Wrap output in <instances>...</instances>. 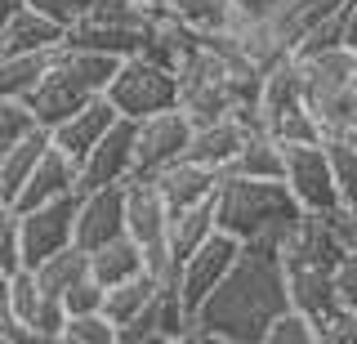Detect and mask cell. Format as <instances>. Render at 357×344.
Here are the masks:
<instances>
[{"instance_id": "cell-1", "label": "cell", "mask_w": 357, "mask_h": 344, "mask_svg": "<svg viewBox=\"0 0 357 344\" xmlns=\"http://www.w3.org/2000/svg\"><path fill=\"white\" fill-rule=\"evenodd\" d=\"M290 304L286 260L277 246H245L232 273L197 308L188 344H264L273 317Z\"/></svg>"}, {"instance_id": "cell-2", "label": "cell", "mask_w": 357, "mask_h": 344, "mask_svg": "<svg viewBox=\"0 0 357 344\" xmlns=\"http://www.w3.org/2000/svg\"><path fill=\"white\" fill-rule=\"evenodd\" d=\"M215 210H219V228H228L245 246H277V250L286 246L290 232L308 215L286 188V179H241V174L219 179Z\"/></svg>"}, {"instance_id": "cell-3", "label": "cell", "mask_w": 357, "mask_h": 344, "mask_svg": "<svg viewBox=\"0 0 357 344\" xmlns=\"http://www.w3.org/2000/svg\"><path fill=\"white\" fill-rule=\"evenodd\" d=\"M304 68V103L317 117L326 139H353L357 130V54L353 50H326L299 59Z\"/></svg>"}, {"instance_id": "cell-4", "label": "cell", "mask_w": 357, "mask_h": 344, "mask_svg": "<svg viewBox=\"0 0 357 344\" xmlns=\"http://www.w3.org/2000/svg\"><path fill=\"white\" fill-rule=\"evenodd\" d=\"M107 98L116 103V112L130 117V121L165 112V107H178V72L148 59V54H130V59H121L116 76H112Z\"/></svg>"}, {"instance_id": "cell-5", "label": "cell", "mask_w": 357, "mask_h": 344, "mask_svg": "<svg viewBox=\"0 0 357 344\" xmlns=\"http://www.w3.org/2000/svg\"><path fill=\"white\" fill-rule=\"evenodd\" d=\"M241 250H245L241 237H232L228 228H215L192 255H188V260H178V282H174V291L183 295V304L192 308V313L210 299V291H215L223 277L232 273V264L241 260Z\"/></svg>"}, {"instance_id": "cell-6", "label": "cell", "mask_w": 357, "mask_h": 344, "mask_svg": "<svg viewBox=\"0 0 357 344\" xmlns=\"http://www.w3.org/2000/svg\"><path fill=\"white\" fill-rule=\"evenodd\" d=\"M286 188L295 193V202L304 210H331L340 202V184H335V165L326 139H304V143H286Z\"/></svg>"}, {"instance_id": "cell-7", "label": "cell", "mask_w": 357, "mask_h": 344, "mask_svg": "<svg viewBox=\"0 0 357 344\" xmlns=\"http://www.w3.org/2000/svg\"><path fill=\"white\" fill-rule=\"evenodd\" d=\"M197 121L183 107H165V112L139 117L134 121V174H156L170 161L188 157Z\"/></svg>"}, {"instance_id": "cell-8", "label": "cell", "mask_w": 357, "mask_h": 344, "mask_svg": "<svg viewBox=\"0 0 357 344\" xmlns=\"http://www.w3.org/2000/svg\"><path fill=\"white\" fill-rule=\"evenodd\" d=\"M94 94H103V90H98V85L89 81V76H85V72L59 50V54H54V63H50V72L40 76V85L31 90L27 103H31V112H36L40 126H45V130H54L63 117H72L76 107L89 103Z\"/></svg>"}, {"instance_id": "cell-9", "label": "cell", "mask_w": 357, "mask_h": 344, "mask_svg": "<svg viewBox=\"0 0 357 344\" xmlns=\"http://www.w3.org/2000/svg\"><path fill=\"white\" fill-rule=\"evenodd\" d=\"M76 202H81V193H67L59 202L22 210V264L27 269H36L45 255L76 241Z\"/></svg>"}, {"instance_id": "cell-10", "label": "cell", "mask_w": 357, "mask_h": 344, "mask_svg": "<svg viewBox=\"0 0 357 344\" xmlns=\"http://www.w3.org/2000/svg\"><path fill=\"white\" fill-rule=\"evenodd\" d=\"M130 174H134V121L121 117L116 126H112L81 161H76V188L89 193V188L126 184Z\"/></svg>"}, {"instance_id": "cell-11", "label": "cell", "mask_w": 357, "mask_h": 344, "mask_svg": "<svg viewBox=\"0 0 357 344\" xmlns=\"http://www.w3.org/2000/svg\"><path fill=\"white\" fill-rule=\"evenodd\" d=\"M126 232L143 250L165 246L170 232V202H165L161 184L152 174H130L126 179Z\"/></svg>"}, {"instance_id": "cell-12", "label": "cell", "mask_w": 357, "mask_h": 344, "mask_svg": "<svg viewBox=\"0 0 357 344\" xmlns=\"http://www.w3.org/2000/svg\"><path fill=\"white\" fill-rule=\"evenodd\" d=\"M126 232V184L89 188L76 202V246L94 250Z\"/></svg>"}, {"instance_id": "cell-13", "label": "cell", "mask_w": 357, "mask_h": 344, "mask_svg": "<svg viewBox=\"0 0 357 344\" xmlns=\"http://www.w3.org/2000/svg\"><path fill=\"white\" fill-rule=\"evenodd\" d=\"M116 121H121L116 103H112L107 94H94V98H89V103H81V107H76L72 117H63L59 126L50 130V139L59 143V148L67 152V157H76V161H81L85 152L94 148V143L103 139L112 126H116Z\"/></svg>"}, {"instance_id": "cell-14", "label": "cell", "mask_w": 357, "mask_h": 344, "mask_svg": "<svg viewBox=\"0 0 357 344\" xmlns=\"http://www.w3.org/2000/svg\"><path fill=\"white\" fill-rule=\"evenodd\" d=\"M67 193H81V188H76V157H67L59 143H50L45 157L36 161V170H31V179L22 184L18 206L31 210V206H45V202H59Z\"/></svg>"}, {"instance_id": "cell-15", "label": "cell", "mask_w": 357, "mask_h": 344, "mask_svg": "<svg viewBox=\"0 0 357 344\" xmlns=\"http://www.w3.org/2000/svg\"><path fill=\"white\" fill-rule=\"evenodd\" d=\"M152 179L161 184V193H165V202H170V210H178V206L210 202V197L219 193V179H223V174L210 170V165H201V161H192V157H178V161L165 165V170H156Z\"/></svg>"}, {"instance_id": "cell-16", "label": "cell", "mask_w": 357, "mask_h": 344, "mask_svg": "<svg viewBox=\"0 0 357 344\" xmlns=\"http://www.w3.org/2000/svg\"><path fill=\"white\" fill-rule=\"evenodd\" d=\"M304 103V68L295 54H286L282 63L264 68V85H259V121L264 130H273L277 117H286L290 107Z\"/></svg>"}, {"instance_id": "cell-17", "label": "cell", "mask_w": 357, "mask_h": 344, "mask_svg": "<svg viewBox=\"0 0 357 344\" xmlns=\"http://www.w3.org/2000/svg\"><path fill=\"white\" fill-rule=\"evenodd\" d=\"M245 135H250V126H241L237 117H219V121H206V126L192 130V143H188V157L210 165V170H228V161L237 157V148L245 143Z\"/></svg>"}, {"instance_id": "cell-18", "label": "cell", "mask_w": 357, "mask_h": 344, "mask_svg": "<svg viewBox=\"0 0 357 344\" xmlns=\"http://www.w3.org/2000/svg\"><path fill=\"white\" fill-rule=\"evenodd\" d=\"M335 264H286V282H290V304L304 308L312 317H326L340 308L335 299V277H331Z\"/></svg>"}, {"instance_id": "cell-19", "label": "cell", "mask_w": 357, "mask_h": 344, "mask_svg": "<svg viewBox=\"0 0 357 344\" xmlns=\"http://www.w3.org/2000/svg\"><path fill=\"white\" fill-rule=\"evenodd\" d=\"M223 174H241V179H282L286 174V143L264 126L250 130Z\"/></svg>"}, {"instance_id": "cell-20", "label": "cell", "mask_w": 357, "mask_h": 344, "mask_svg": "<svg viewBox=\"0 0 357 344\" xmlns=\"http://www.w3.org/2000/svg\"><path fill=\"white\" fill-rule=\"evenodd\" d=\"M9 50H27V54H54L67 45V27L54 23L50 14H40L36 5H22L14 18L5 23Z\"/></svg>"}, {"instance_id": "cell-21", "label": "cell", "mask_w": 357, "mask_h": 344, "mask_svg": "<svg viewBox=\"0 0 357 344\" xmlns=\"http://www.w3.org/2000/svg\"><path fill=\"white\" fill-rule=\"evenodd\" d=\"M143 269H148V250H143L130 232H121V237H112V241L89 250V273L103 286H116V282H126V277L143 273Z\"/></svg>"}, {"instance_id": "cell-22", "label": "cell", "mask_w": 357, "mask_h": 344, "mask_svg": "<svg viewBox=\"0 0 357 344\" xmlns=\"http://www.w3.org/2000/svg\"><path fill=\"white\" fill-rule=\"evenodd\" d=\"M215 228H219L215 197H210V202H197V206H178V210H170V232H165V246H170L174 260H188V255H192Z\"/></svg>"}, {"instance_id": "cell-23", "label": "cell", "mask_w": 357, "mask_h": 344, "mask_svg": "<svg viewBox=\"0 0 357 344\" xmlns=\"http://www.w3.org/2000/svg\"><path fill=\"white\" fill-rule=\"evenodd\" d=\"M50 130H31L22 143H14V148L0 157V197L5 202H18V193H22V184L31 179V170H36V161L45 157V148H50Z\"/></svg>"}, {"instance_id": "cell-24", "label": "cell", "mask_w": 357, "mask_h": 344, "mask_svg": "<svg viewBox=\"0 0 357 344\" xmlns=\"http://www.w3.org/2000/svg\"><path fill=\"white\" fill-rule=\"evenodd\" d=\"M165 291V282L156 277L152 269H143V273H134V277H126V282H116V286H107V299H103V313L116 322H130L134 313H143V308L152 304L156 295Z\"/></svg>"}, {"instance_id": "cell-25", "label": "cell", "mask_w": 357, "mask_h": 344, "mask_svg": "<svg viewBox=\"0 0 357 344\" xmlns=\"http://www.w3.org/2000/svg\"><path fill=\"white\" fill-rule=\"evenodd\" d=\"M59 54V50H54ZM54 54H27V50H5L0 54V98H31L40 76L50 72Z\"/></svg>"}, {"instance_id": "cell-26", "label": "cell", "mask_w": 357, "mask_h": 344, "mask_svg": "<svg viewBox=\"0 0 357 344\" xmlns=\"http://www.w3.org/2000/svg\"><path fill=\"white\" fill-rule=\"evenodd\" d=\"M36 277H40V286H45V295H67L81 277H89V250L85 246H63V250H54V255H45V260L36 264Z\"/></svg>"}, {"instance_id": "cell-27", "label": "cell", "mask_w": 357, "mask_h": 344, "mask_svg": "<svg viewBox=\"0 0 357 344\" xmlns=\"http://www.w3.org/2000/svg\"><path fill=\"white\" fill-rule=\"evenodd\" d=\"M165 14L192 23L197 31H219L232 23V0H165Z\"/></svg>"}, {"instance_id": "cell-28", "label": "cell", "mask_w": 357, "mask_h": 344, "mask_svg": "<svg viewBox=\"0 0 357 344\" xmlns=\"http://www.w3.org/2000/svg\"><path fill=\"white\" fill-rule=\"evenodd\" d=\"M264 344H321L317 317L304 313V308H295V304H286L282 313L273 317V327H268Z\"/></svg>"}, {"instance_id": "cell-29", "label": "cell", "mask_w": 357, "mask_h": 344, "mask_svg": "<svg viewBox=\"0 0 357 344\" xmlns=\"http://www.w3.org/2000/svg\"><path fill=\"white\" fill-rule=\"evenodd\" d=\"M31 130H40V121H36L27 98H0V157H5L14 143L27 139Z\"/></svg>"}, {"instance_id": "cell-30", "label": "cell", "mask_w": 357, "mask_h": 344, "mask_svg": "<svg viewBox=\"0 0 357 344\" xmlns=\"http://www.w3.org/2000/svg\"><path fill=\"white\" fill-rule=\"evenodd\" d=\"M335 184H340V202L357 210V139H326Z\"/></svg>"}, {"instance_id": "cell-31", "label": "cell", "mask_w": 357, "mask_h": 344, "mask_svg": "<svg viewBox=\"0 0 357 344\" xmlns=\"http://www.w3.org/2000/svg\"><path fill=\"white\" fill-rule=\"evenodd\" d=\"M45 304V286H40V277H36V269H22L14 273V291H9V313H14L22 327L31 331V317H36V308Z\"/></svg>"}, {"instance_id": "cell-32", "label": "cell", "mask_w": 357, "mask_h": 344, "mask_svg": "<svg viewBox=\"0 0 357 344\" xmlns=\"http://www.w3.org/2000/svg\"><path fill=\"white\" fill-rule=\"evenodd\" d=\"M63 344H116V322L103 308L98 313H72L63 331Z\"/></svg>"}, {"instance_id": "cell-33", "label": "cell", "mask_w": 357, "mask_h": 344, "mask_svg": "<svg viewBox=\"0 0 357 344\" xmlns=\"http://www.w3.org/2000/svg\"><path fill=\"white\" fill-rule=\"evenodd\" d=\"M0 264L22 269V206L0 197Z\"/></svg>"}, {"instance_id": "cell-34", "label": "cell", "mask_w": 357, "mask_h": 344, "mask_svg": "<svg viewBox=\"0 0 357 344\" xmlns=\"http://www.w3.org/2000/svg\"><path fill=\"white\" fill-rule=\"evenodd\" d=\"M103 299H107V286L89 273V277H81V282L63 295V304H67V313H98V308H103Z\"/></svg>"}, {"instance_id": "cell-35", "label": "cell", "mask_w": 357, "mask_h": 344, "mask_svg": "<svg viewBox=\"0 0 357 344\" xmlns=\"http://www.w3.org/2000/svg\"><path fill=\"white\" fill-rule=\"evenodd\" d=\"M335 299H340L344 308H357V250H344L340 260H335Z\"/></svg>"}, {"instance_id": "cell-36", "label": "cell", "mask_w": 357, "mask_h": 344, "mask_svg": "<svg viewBox=\"0 0 357 344\" xmlns=\"http://www.w3.org/2000/svg\"><path fill=\"white\" fill-rule=\"evenodd\" d=\"M27 5H36L40 14H50L54 23H63L67 31H72L89 14V5H94V0H27Z\"/></svg>"}, {"instance_id": "cell-37", "label": "cell", "mask_w": 357, "mask_h": 344, "mask_svg": "<svg viewBox=\"0 0 357 344\" xmlns=\"http://www.w3.org/2000/svg\"><path fill=\"white\" fill-rule=\"evenodd\" d=\"M286 0H232V23H250V18H268L277 14ZM228 23V27H232Z\"/></svg>"}, {"instance_id": "cell-38", "label": "cell", "mask_w": 357, "mask_h": 344, "mask_svg": "<svg viewBox=\"0 0 357 344\" xmlns=\"http://www.w3.org/2000/svg\"><path fill=\"white\" fill-rule=\"evenodd\" d=\"M344 50L357 54V0H349V9H344Z\"/></svg>"}, {"instance_id": "cell-39", "label": "cell", "mask_w": 357, "mask_h": 344, "mask_svg": "<svg viewBox=\"0 0 357 344\" xmlns=\"http://www.w3.org/2000/svg\"><path fill=\"white\" fill-rule=\"evenodd\" d=\"M14 273H18V269H5V264H0V308H9V291H14Z\"/></svg>"}, {"instance_id": "cell-40", "label": "cell", "mask_w": 357, "mask_h": 344, "mask_svg": "<svg viewBox=\"0 0 357 344\" xmlns=\"http://www.w3.org/2000/svg\"><path fill=\"white\" fill-rule=\"evenodd\" d=\"M22 5H27V0H0V27H5V23H9V18L18 14Z\"/></svg>"}, {"instance_id": "cell-41", "label": "cell", "mask_w": 357, "mask_h": 344, "mask_svg": "<svg viewBox=\"0 0 357 344\" xmlns=\"http://www.w3.org/2000/svg\"><path fill=\"white\" fill-rule=\"evenodd\" d=\"M139 5H148V9H161V5H165V0H139Z\"/></svg>"}, {"instance_id": "cell-42", "label": "cell", "mask_w": 357, "mask_h": 344, "mask_svg": "<svg viewBox=\"0 0 357 344\" xmlns=\"http://www.w3.org/2000/svg\"><path fill=\"white\" fill-rule=\"evenodd\" d=\"M9 50V40H5V27H0V54H5Z\"/></svg>"}, {"instance_id": "cell-43", "label": "cell", "mask_w": 357, "mask_h": 344, "mask_svg": "<svg viewBox=\"0 0 357 344\" xmlns=\"http://www.w3.org/2000/svg\"><path fill=\"white\" fill-rule=\"evenodd\" d=\"M353 139H357V130H353Z\"/></svg>"}]
</instances>
